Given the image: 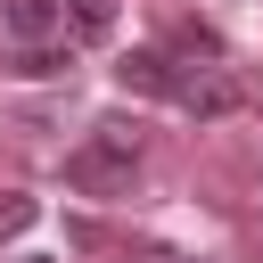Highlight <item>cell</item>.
I'll return each mask as SVG.
<instances>
[{
    "label": "cell",
    "mask_w": 263,
    "mask_h": 263,
    "mask_svg": "<svg viewBox=\"0 0 263 263\" xmlns=\"http://www.w3.org/2000/svg\"><path fill=\"white\" fill-rule=\"evenodd\" d=\"M74 58H82V49L58 33V41H33V49H8V74H16V82H58V74H74Z\"/></svg>",
    "instance_id": "obj_5"
},
{
    "label": "cell",
    "mask_w": 263,
    "mask_h": 263,
    "mask_svg": "<svg viewBox=\"0 0 263 263\" xmlns=\"http://www.w3.org/2000/svg\"><path fill=\"white\" fill-rule=\"evenodd\" d=\"M33 222H41V205H33V197H16V189H8V197H0V247H8V238H25V230H33Z\"/></svg>",
    "instance_id": "obj_7"
},
{
    "label": "cell",
    "mask_w": 263,
    "mask_h": 263,
    "mask_svg": "<svg viewBox=\"0 0 263 263\" xmlns=\"http://www.w3.org/2000/svg\"><path fill=\"white\" fill-rule=\"evenodd\" d=\"M132 173H140V123L132 115H99L66 148V189H82V197H123Z\"/></svg>",
    "instance_id": "obj_1"
},
{
    "label": "cell",
    "mask_w": 263,
    "mask_h": 263,
    "mask_svg": "<svg viewBox=\"0 0 263 263\" xmlns=\"http://www.w3.org/2000/svg\"><path fill=\"white\" fill-rule=\"evenodd\" d=\"M115 82H123L132 99H173V107H181V82H189V66H181L173 49H123Z\"/></svg>",
    "instance_id": "obj_2"
},
{
    "label": "cell",
    "mask_w": 263,
    "mask_h": 263,
    "mask_svg": "<svg viewBox=\"0 0 263 263\" xmlns=\"http://www.w3.org/2000/svg\"><path fill=\"white\" fill-rule=\"evenodd\" d=\"M66 33V0H0V49H33Z\"/></svg>",
    "instance_id": "obj_4"
},
{
    "label": "cell",
    "mask_w": 263,
    "mask_h": 263,
    "mask_svg": "<svg viewBox=\"0 0 263 263\" xmlns=\"http://www.w3.org/2000/svg\"><path fill=\"white\" fill-rule=\"evenodd\" d=\"M115 33V0H66V41H107Z\"/></svg>",
    "instance_id": "obj_6"
},
{
    "label": "cell",
    "mask_w": 263,
    "mask_h": 263,
    "mask_svg": "<svg viewBox=\"0 0 263 263\" xmlns=\"http://www.w3.org/2000/svg\"><path fill=\"white\" fill-rule=\"evenodd\" d=\"M238 107H247V82H238V74H222V66H189V82H181V115L222 123V115H238Z\"/></svg>",
    "instance_id": "obj_3"
},
{
    "label": "cell",
    "mask_w": 263,
    "mask_h": 263,
    "mask_svg": "<svg viewBox=\"0 0 263 263\" xmlns=\"http://www.w3.org/2000/svg\"><path fill=\"white\" fill-rule=\"evenodd\" d=\"M33 263H41V255H33Z\"/></svg>",
    "instance_id": "obj_8"
}]
</instances>
